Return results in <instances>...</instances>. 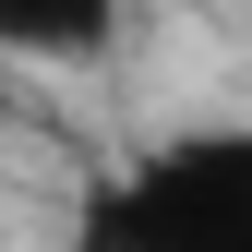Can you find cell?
<instances>
[{
  "instance_id": "cell-1",
  "label": "cell",
  "mask_w": 252,
  "mask_h": 252,
  "mask_svg": "<svg viewBox=\"0 0 252 252\" xmlns=\"http://www.w3.org/2000/svg\"><path fill=\"white\" fill-rule=\"evenodd\" d=\"M72 252H252V132H180L96 180Z\"/></svg>"
},
{
  "instance_id": "cell-2",
  "label": "cell",
  "mask_w": 252,
  "mask_h": 252,
  "mask_svg": "<svg viewBox=\"0 0 252 252\" xmlns=\"http://www.w3.org/2000/svg\"><path fill=\"white\" fill-rule=\"evenodd\" d=\"M120 0H0V48L12 60H108Z\"/></svg>"
}]
</instances>
